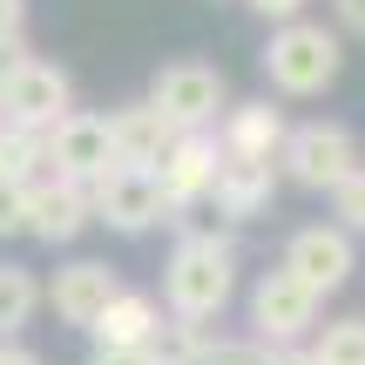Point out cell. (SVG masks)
Segmentation results:
<instances>
[{"label":"cell","mask_w":365,"mask_h":365,"mask_svg":"<svg viewBox=\"0 0 365 365\" xmlns=\"http://www.w3.org/2000/svg\"><path fill=\"white\" fill-rule=\"evenodd\" d=\"M237 298V244L223 230H182L170 264H163V312L210 325Z\"/></svg>","instance_id":"cell-1"},{"label":"cell","mask_w":365,"mask_h":365,"mask_svg":"<svg viewBox=\"0 0 365 365\" xmlns=\"http://www.w3.org/2000/svg\"><path fill=\"white\" fill-rule=\"evenodd\" d=\"M257 68H264V81H271L277 95L312 102V95H325L331 81H339L345 34H339V27H325V21H312V14H304V21H284V27H271Z\"/></svg>","instance_id":"cell-2"},{"label":"cell","mask_w":365,"mask_h":365,"mask_svg":"<svg viewBox=\"0 0 365 365\" xmlns=\"http://www.w3.org/2000/svg\"><path fill=\"white\" fill-rule=\"evenodd\" d=\"M149 102L170 115L176 135H210L223 122V108H230V88H223V68L196 61V54H176V61H163L149 75Z\"/></svg>","instance_id":"cell-3"},{"label":"cell","mask_w":365,"mask_h":365,"mask_svg":"<svg viewBox=\"0 0 365 365\" xmlns=\"http://www.w3.org/2000/svg\"><path fill=\"white\" fill-rule=\"evenodd\" d=\"M277 170H284L298 190L331 196L345 176L359 170V135L345 122H291L284 149H277Z\"/></svg>","instance_id":"cell-4"},{"label":"cell","mask_w":365,"mask_h":365,"mask_svg":"<svg viewBox=\"0 0 365 365\" xmlns=\"http://www.w3.org/2000/svg\"><path fill=\"white\" fill-rule=\"evenodd\" d=\"M318 291H304L298 277L277 264V271H264L257 284H250V339H264L271 352H284V345H304L318 331Z\"/></svg>","instance_id":"cell-5"},{"label":"cell","mask_w":365,"mask_h":365,"mask_svg":"<svg viewBox=\"0 0 365 365\" xmlns=\"http://www.w3.org/2000/svg\"><path fill=\"white\" fill-rule=\"evenodd\" d=\"M88 203H95V223H108V230H122V237H143V230H156V223H182L170 210V196H163L156 170H129V163H115V170L95 182Z\"/></svg>","instance_id":"cell-6"},{"label":"cell","mask_w":365,"mask_h":365,"mask_svg":"<svg viewBox=\"0 0 365 365\" xmlns=\"http://www.w3.org/2000/svg\"><path fill=\"white\" fill-rule=\"evenodd\" d=\"M108 170H115V135H108V115H95V108H68V115L48 129V176L95 190Z\"/></svg>","instance_id":"cell-7"},{"label":"cell","mask_w":365,"mask_h":365,"mask_svg":"<svg viewBox=\"0 0 365 365\" xmlns=\"http://www.w3.org/2000/svg\"><path fill=\"white\" fill-rule=\"evenodd\" d=\"M277 264H284L304 291L331 298V291H345L352 271H359V237L339 230V223H304V230H291V244H284Z\"/></svg>","instance_id":"cell-8"},{"label":"cell","mask_w":365,"mask_h":365,"mask_svg":"<svg viewBox=\"0 0 365 365\" xmlns=\"http://www.w3.org/2000/svg\"><path fill=\"white\" fill-rule=\"evenodd\" d=\"M75 108V81H68V68H54V61H21L7 81H0V115L7 122H21V129H41L48 135L54 122Z\"/></svg>","instance_id":"cell-9"},{"label":"cell","mask_w":365,"mask_h":365,"mask_svg":"<svg viewBox=\"0 0 365 365\" xmlns=\"http://www.w3.org/2000/svg\"><path fill=\"white\" fill-rule=\"evenodd\" d=\"M88 223H95V203H88L81 182H61V176H34L27 182V237H34V244L61 250V244H75Z\"/></svg>","instance_id":"cell-10"},{"label":"cell","mask_w":365,"mask_h":365,"mask_svg":"<svg viewBox=\"0 0 365 365\" xmlns=\"http://www.w3.org/2000/svg\"><path fill=\"white\" fill-rule=\"evenodd\" d=\"M210 135H217V149H223L230 163H277L291 122H284V108H277L271 95H257V102H230Z\"/></svg>","instance_id":"cell-11"},{"label":"cell","mask_w":365,"mask_h":365,"mask_svg":"<svg viewBox=\"0 0 365 365\" xmlns=\"http://www.w3.org/2000/svg\"><path fill=\"white\" fill-rule=\"evenodd\" d=\"M115 291H122V277L108 271L102 257H75V264H61V271H54V284L41 291V298L54 304V318H61V325L88 331L95 318L108 312V298H115Z\"/></svg>","instance_id":"cell-12"},{"label":"cell","mask_w":365,"mask_h":365,"mask_svg":"<svg viewBox=\"0 0 365 365\" xmlns=\"http://www.w3.org/2000/svg\"><path fill=\"white\" fill-rule=\"evenodd\" d=\"M217 163H223L217 135H176V143H170V156L156 163V182H163V196H170L176 217H182V210H196V203H210Z\"/></svg>","instance_id":"cell-13"},{"label":"cell","mask_w":365,"mask_h":365,"mask_svg":"<svg viewBox=\"0 0 365 365\" xmlns=\"http://www.w3.org/2000/svg\"><path fill=\"white\" fill-rule=\"evenodd\" d=\"M277 203V163H217V182H210V210L223 223H257L264 210Z\"/></svg>","instance_id":"cell-14"},{"label":"cell","mask_w":365,"mask_h":365,"mask_svg":"<svg viewBox=\"0 0 365 365\" xmlns=\"http://www.w3.org/2000/svg\"><path fill=\"white\" fill-rule=\"evenodd\" d=\"M108 135H115V163H129V170H156V163L170 156V143H176L170 115H163L149 95H143V102L108 108Z\"/></svg>","instance_id":"cell-15"},{"label":"cell","mask_w":365,"mask_h":365,"mask_svg":"<svg viewBox=\"0 0 365 365\" xmlns=\"http://www.w3.org/2000/svg\"><path fill=\"white\" fill-rule=\"evenodd\" d=\"M156 325H163V304L149 298V291L122 284L115 298H108V312L88 325V339H95V352H143V345L156 339Z\"/></svg>","instance_id":"cell-16"},{"label":"cell","mask_w":365,"mask_h":365,"mask_svg":"<svg viewBox=\"0 0 365 365\" xmlns=\"http://www.w3.org/2000/svg\"><path fill=\"white\" fill-rule=\"evenodd\" d=\"M210 345H217V331H210V325H190V318H170V312H163L156 339H149L143 352H149V365H210Z\"/></svg>","instance_id":"cell-17"},{"label":"cell","mask_w":365,"mask_h":365,"mask_svg":"<svg viewBox=\"0 0 365 365\" xmlns=\"http://www.w3.org/2000/svg\"><path fill=\"white\" fill-rule=\"evenodd\" d=\"M41 312V277L27 264H0V339H21Z\"/></svg>","instance_id":"cell-18"},{"label":"cell","mask_w":365,"mask_h":365,"mask_svg":"<svg viewBox=\"0 0 365 365\" xmlns=\"http://www.w3.org/2000/svg\"><path fill=\"white\" fill-rule=\"evenodd\" d=\"M0 176H7V182L48 176V135L21 129V122H0Z\"/></svg>","instance_id":"cell-19"},{"label":"cell","mask_w":365,"mask_h":365,"mask_svg":"<svg viewBox=\"0 0 365 365\" xmlns=\"http://www.w3.org/2000/svg\"><path fill=\"white\" fill-rule=\"evenodd\" d=\"M312 359L318 365H365V318H331L312 339Z\"/></svg>","instance_id":"cell-20"},{"label":"cell","mask_w":365,"mask_h":365,"mask_svg":"<svg viewBox=\"0 0 365 365\" xmlns=\"http://www.w3.org/2000/svg\"><path fill=\"white\" fill-rule=\"evenodd\" d=\"M331 210H339V230H352V237H365V163L352 176L331 190Z\"/></svg>","instance_id":"cell-21"},{"label":"cell","mask_w":365,"mask_h":365,"mask_svg":"<svg viewBox=\"0 0 365 365\" xmlns=\"http://www.w3.org/2000/svg\"><path fill=\"white\" fill-rule=\"evenodd\" d=\"M210 365H277V352L264 339H217L210 345Z\"/></svg>","instance_id":"cell-22"},{"label":"cell","mask_w":365,"mask_h":365,"mask_svg":"<svg viewBox=\"0 0 365 365\" xmlns=\"http://www.w3.org/2000/svg\"><path fill=\"white\" fill-rule=\"evenodd\" d=\"M0 237H27V182L0 176Z\"/></svg>","instance_id":"cell-23"},{"label":"cell","mask_w":365,"mask_h":365,"mask_svg":"<svg viewBox=\"0 0 365 365\" xmlns=\"http://www.w3.org/2000/svg\"><path fill=\"white\" fill-rule=\"evenodd\" d=\"M250 14H257V21H271V27H284V21H304V7H312V0H244Z\"/></svg>","instance_id":"cell-24"},{"label":"cell","mask_w":365,"mask_h":365,"mask_svg":"<svg viewBox=\"0 0 365 365\" xmlns=\"http://www.w3.org/2000/svg\"><path fill=\"white\" fill-rule=\"evenodd\" d=\"M331 27L339 34H365V0H331Z\"/></svg>","instance_id":"cell-25"},{"label":"cell","mask_w":365,"mask_h":365,"mask_svg":"<svg viewBox=\"0 0 365 365\" xmlns=\"http://www.w3.org/2000/svg\"><path fill=\"white\" fill-rule=\"evenodd\" d=\"M21 61H34V48H27V34H14V41H0V81L14 75Z\"/></svg>","instance_id":"cell-26"},{"label":"cell","mask_w":365,"mask_h":365,"mask_svg":"<svg viewBox=\"0 0 365 365\" xmlns=\"http://www.w3.org/2000/svg\"><path fill=\"white\" fill-rule=\"evenodd\" d=\"M27 34V0H0V41Z\"/></svg>","instance_id":"cell-27"},{"label":"cell","mask_w":365,"mask_h":365,"mask_svg":"<svg viewBox=\"0 0 365 365\" xmlns=\"http://www.w3.org/2000/svg\"><path fill=\"white\" fill-rule=\"evenodd\" d=\"M0 365H41V352L21 345V339H0Z\"/></svg>","instance_id":"cell-28"},{"label":"cell","mask_w":365,"mask_h":365,"mask_svg":"<svg viewBox=\"0 0 365 365\" xmlns=\"http://www.w3.org/2000/svg\"><path fill=\"white\" fill-rule=\"evenodd\" d=\"M88 365H149V352H88Z\"/></svg>","instance_id":"cell-29"},{"label":"cell","mask_w":365,"mask_h":365,"mask_svg":"<svg viewBox=\"0 0 365 365\" xmlns=\"http://www.w3.org/2000/svg\"><path fill=\"white\" fill-rule=\"evenodd\" d=\"M277 365H318V359H312V345H284V352H277Z\"/></svg>","instance_id":"cell-30"},{"label":"cell","mask_w":365,"mask_h":365,"mask_svg":"<svg viewBox=\"0 0 365 365\" xmlns=\"http://www.w3.org/2000/svg\"><path fill=\"white\" fill-rule=\"evenodd\" d=\"M0 122H7V115H0Z\"/></svg>","instance_id":"cell-31"}]
</instances>
